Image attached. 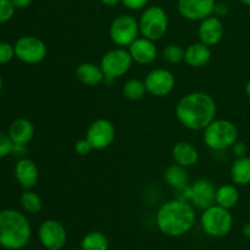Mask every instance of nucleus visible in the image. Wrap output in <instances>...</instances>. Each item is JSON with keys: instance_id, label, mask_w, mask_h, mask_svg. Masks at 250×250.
I'll list each match as a JSON object with an SVG mask.
<instances>
[{"instance_id": "f257e3e1", "label": "nucleus", "mask_w": 250, "mask_h": 250, "mask_svg": "<svg viewBox=\"0 0 250 250\" xmlns=\"http://www.w3.org/2000/svg\"><path fill=\"white\" fill-rule=\"evenodd\" d=\"M216 103L204 92L188 93L178 100L176 116L183 127L192 131L204 129L216 119Z\"/></svg>"}, {"instance_id": "f03ea898", "label": "nucleus", "mask_w": 250, "mask_h": 250, "mask_svg": "<svg viewBox=\"0 0 250 250\" xmlns=\"http://www.w3.org/2000/svg\"><path fill=\"white\" fill-rule=\"evenodd\" d=\"M155 221L159 231L165 236H185L194 226L195 208L189 202L173 198L159 208Z\"/></svg>"}, {"instance_id": "7ed1b4c3", "label": "nucleus", "mask_w": 250, "mask_h": 250, "mask_svg": "<svg viewBox=\"0 0 250 250\" xmlns=\"http://www.w3.org/2000/svg\"><path fill=\"white\" fill-rule=\"evenodd\" d=\"M32 227L26 215L15 209L0 210V247L20 250L28 244Z\"/></svg>"}, {"instance_id": "20e7f679", "label": "nucleus", "mask_w": 250, "mask_h": 250, "mask_svg": "<svg viewBox=\"0 0 250 250\" xmlns=\"http://www.w3.org/2000/svg\"><path fill=\"white\" fill-rule=\"evenodd\" d=\"M203 141L211 150L221 151L232 148L238 141V128L229 120H216L208 125L204 129Z\"/></svg>"}, {"instance_id": "39448f33", "label": "nucleus", "mask_w": 250, "mask_h": 250, "mask_svg": "<svg viewBox=\"0 0 250 250\" xmlns=\"http://www.w3.org/2000/svg\"><path fill=\"white\" fill-rule=\"evenodd\" d=\"M202 229L208 236L214 238H222L226 237L233 227V216L229 209L212 205L203 211L200 217Z\"/></svg>"}, {"instance_id": "423d86ee", "label": "nucleus", "mask_w": 250, "mask_h": 250, "mask_svg": "<svg viewBox=\"0 0 250 250\" xmlns=\"http://www.w3.org/2000/svg\"><path fill=\"white\" fill-rule=\"evenodd\" d=\"M138 23L142 36L156 42L165 37L168 29V17L163 7L151 5L142 12Z\"/></svg>"}, {"instance_id": "0eeeda50", "label": "nucleus", "mask_w": 250, "mask_h": 250, "mask_svg": "<svg viewBox=\"0 0 250 250\" xmlns=\"http://www.w3.org/2000/svg\"><path fill=\"white\" fill-rule=\"evenodd\" d=\"M109 34L111 41L116 45L129 46L137 38H139V23L138 20L132 15L122 14L119 15L116 19L112 20L109 28Z\"/></svg>"}, {"instance_id": "6e6552de", "label": "nucleus", "mask_w": 250, "mask_h": 250, "mask_svg": "<svg viewBox=\"0 0 250 250\" xmlns=\"http://www.w3.org/2000/svg\"><path fill=\"white\" fill-rule=\"evenodd\" d=\"M15 56L27 65H37L48 55V46L41 38L34 36L20 37L14 44Z\"/></svg>"}, {"instance_id": "1a4fd4ad", "label": "nucleus", "mask_w": 250, "mask_h": 250, "mask_svg": "<svg viewBox=\"0 0 250 250\" xmlns=\"http://www.w3.org/2000/svg\"><path fill=\"white\" fill-rule=\"evenodd\" d=\"M132 63L133 60L129 55V51L124 48H116L106 51L102 56L100 67L105 77L116 80L128 72L129 68L132 67Z\"/></svg>"}, {"instance_id": "9d476101", "label": "nucleus", "mask_w": 250, "mask_h": 250, "mask_svg": "<svg viewBox=\"0 0 250 250\" xmlns=\"http://www.w3.org/2000/svg\"><path fill=\"white\" fill-rule=\"evenodd\" d=\"M116 129L114 124L106 119H98L89 125L85 132V138L94 150L106 149L114 143Z\"/></svg>"}, {"instance_id": "9b49d317", "label": "nucleus", "mask_w": 250, "mask_h": 250, "mask_svg": "<svg viewBox=\"0 0 250 250\" xmlns=\"http://www.w3.org/2000/svg\"><path fill=\"white\" fill-rule=\"evenodd\" d=\"M38 239L46 250H61L67 242V231L61 222L56 220H45L38 229Z\"/></svg>"}, {"instance_id": "f8f14e48", "label": "nucleus", "mask_w": 250, "mask_h": 250, "mask_svg": "<svg viewBox=\"0 0 250 250\" xmlns=\"http://www.w3.org/2000/svg\"><path fill=\"white\" fill-rule=\"evenodd\" d=\"M146 92L156 98H163L170 94L176 85L173 73L166 68H154L146 76Z\"/></svg>"}, {"instance_id": "ddd939ff", "label": "nucleus", "mask_w": 250, "mask_h": 250, "mask_svg": "<svg viewBox=\"0 0 250 250\" xmlns=\"http://www.w3.org/2000/svg\"><path fill=\"white\" fill-rule=\"evenodd\" d=\"M215 0H178L177 10L188 21H202L214 15Z\"/></svg>"}, {"instance_id": "4468645a", "label": "nucleus", "mask_w": 250, "mask_h": 250, "mask_svg": "<svg viewBox=\"0 0 250 250\" xmlns=\"http://www.w3.org/2000/svg\"><path fill=\"white\" fill-rule=\"evenodd\" d=\"M190 189H192L190 204L195 209L204 211L205 209L216 204V187L211 181L200 178L190 185Z\"/></svg>"}, {"instance_id": "2eb2a0df", "label": "nucleus", "mask_w": 250, "mask_h": 250, "mask_svg": "<svg viewBox=\"0 0 250 250\" xmlns=\"http://www.w3.org/2000/svg\"><path fill=\"white\" fill-rule=\"evenodd\" d=\"M224 23L221 19L215 15L202 20L198 28V37L202 43L208 46H215L224 38Z\"/></svg>"}, {"instance_id": "dca6fc26", "label": "nucleus", "mask_w": 250, "mask_h": 250, "mask_svg": "<svg viewBox=\"0 0 250 250\" xmlns=\"http://www.w3.org/2000/svg\"><path fill=\"white\" fill-rule=\"evenodd\" d=\"M14 176L21 188L33 189L39 180L38 166L28 158L19 159L14 167Z\"/></svg>"}, {"instance_id": "f3484780", "label": "nucleus", "mask_w": 250, "mask_h": 250, "mask_svg": "<svg viewBox=\"0 0 250 250\" xmlns=\"http://www.w3.org/2000/svg\"><path fill=\"white\" fill-rule=\"evenodd\" d=\"M129 55L133 62L138 65H149L153 62L158 55L155 42L148 38H137L131 45L128 46Z\"/></svg>"}, {"instance_id": "a211bd4d", "label": "nucleus", "mask_w": 250, "mask_h": 250, "mask_svg": "<svg viewBox=\"0 0 250 250\" xmlns=\"http://www.w3.org/2000/svg\"><path fill=\"white\" fill-rule=\"evenodd\" d=\"M7 134L14 144L27 146L34 136V125L28 119L20 117L11 122Z\"/></svg>"}, {"instance_id": "6ab92c4d", "label": "nucleus", "mask_w": 250, "mask_h": 250, "mask_svg": "<svg viewBox=\"0 0 250 250\" xmlns=\"http://www.w3.org/2000/svg\"><path fill=\"white\" fill-rule=\"evenodd\" d=\"M211 60V49L202 42L193 43L185 50V61L190 67H204Z\"/></svg>"}, {"instance_id": "aec40b11", "label": "nucleus", "mask_w": 250, "mask_h": 250, "mask_svg": "<svg viewBox=\"0 0 250 250\" xmlns=\"http://www.w3.org/2000/svg\"><path fill=\"white\" fill-rule=\"evenodd\" d=\"M76 77L82 84L88 87H95L104 83L105 75L102 67L93 62H83L77 66Z\"/></svg>"}, {"instance_id": "412c9836", "label": "nucleus", "mask_w": 250, "mask_h": 250, "mask_svg": "<svg viewBox=\"0 0 250 250\" xmlns=\"http://www.w3.org/2000/svg\"><path fill=\"white\" fill-rule=\"evenodd\" d=\"M172 158L178 165L183 167H190L199 160V151L188 142H178L172 148Z\"/></svg>"}, {"instance_id": "4be33fe9", "label": "nucleus", "mask_w": 250, "mask_h": 250, "mask_svg": "<svg viewBox=\"0 0 250 250\" xmlns=\"http://www.w3.org/2000/svg\"><path fill=\"white\" fill-rule=\"evenodd\" d=\"M231 178L236 186L250 185V158H237L231 166Z\"/></svg>"}, {"instance_id": "5701e85b", "label": "nucleus", "mask_w": 250, "mask_h": 250, "mask_svg": "<svg viewBox=\"0 0 250 250\" xmlns=\"http://www.w3.org/2000/svg\"><path fill=\"white\" fill-rule=\"evenodd\" d=\"M239 202V192L236 185H224L216 188V205L231 210Z\"/></svg>"}, {"instance_id": "b1692460", "label": "nucleus", "mask_w": 250, "mask_h": 250, "mask_svg": "<svg viewBox=\"0 0 250 250\" xmlns=\"http://www.w3.org/2000/svg\"><path fill=\"white\" fill-rule=\"evenodd\" d=\"M82 250H107L109 249V239L103 232L92 231L85 234L81 241Z\"/></svg>"}, {"instance_id": "393cba45", "label": "nucleus", "mask_w": 250, "mask_h": 250, "mask_svg": "<svg viewBox=\"0 0 250 250\" xmlns=\"http://www.w3.org/2000/svg\"><path fill=\"white\" fill-rule=\"evenodd\" d=\"M187 167L178 165V164H173V165L168 166L165 171V181L170 187L176 188L180 186L187 185L189 181V176H188Z\"/></svg>"}, {"instance_id": "a878e982", "label": "nucleus", "mask_w": 250, "mask_h": 250, "mask_svg": "<svg viewBox=\"0 0 250 250\" xmlns=\"http://www.w3.org/2000/svg\"><path fill=\"white\" fill-rule=\"evenodd\" d=\"M20 205L24 212L34 215L41 211L43 208V202L36 192H33L32 189H23L21 197H20Z\"/></svg>"}, {"instance_id": "bb28decb", "label": "nucleus", "mask_w": 250, "mask_h": 250, "mask_svg": "<svg viewBox=\"0 0 250 250\" xmlns=\"http://www.w3.org/2000/svg\"><path fill=\"white\" fill-rule=\"evenodd\" d=\"M122 93H124L125 98L132 102H137L144 98L146 92V87L144 81L137 80V78H132V80L127 81L125 83L124 88H122Z\"/></svg>"}, {"instance_id": "cd10ccee", "label": "nucleus", "mask_w": 250, "mask_h": 250, "mask_svg": "<svg viewBox=\"0 0 250 250\" xmlns=\"http://www.w3.org/2000/svg\"><path fill=\"white\" fill-rule=\"evenodd\" d=\"M164 60L171 65H177L185 60V49L178 44H170L163 51Z\"/></svg>"}, {"instance_id": "c85d7f7f", "label": "nucleus", "mask_w": 250, "mask_h": 250, "mask_svg": "<svg viewBox=\"0 0 250 250\" xmlns=\"http://www.w3.org/2000/svg\"><path fill=\"white\" fill-rule=\"evenodd\" d=\"M15 11L16 9L11 0H0V24L9 22L14 17Z\"/></svg>"}, {"instance_id": "c756f323", "label": "nucleus", "mask_w": 250, "mask_h": 250, "mask_svg": "<svg viewBox=\"0 0 250 250\" xmlns=\"http://www.w3.org/2000/svg\"><path fill=\"white\" fill-rule=\"evenodd\" d=\"M15 56V46L7 42H0V65L9 63Z\"/></svg>"}, {"instance_id": "7c9ffc66", "label": "nucleus", "mask_w": 250, "mask_h": 250, "mask_svg": "<svg viewBox=\"0 0 250 250\" xmlns=\"http://www.w3.org/2000/svg\"><path fill=\"white\" fill-rule=\"evenodd\" d=\"M12 148H14V143L10 139L9 134L0 131V159L11 155Z\"/></svg>"}, {"instance_id": "2f4dec72", "label": "nucleus", "mask_w": 250, "mask_h": 250, "mask_svg": "<svg viewBox=\"0 0 250 250\" xmlns=\"http://www.w3.org/2000/svg\"><path fill=\"white\" fill-rule=\"evenodd\" d=\"M173 195H175V199L190 203V195H192L190 186L187 183V185H183V186H180V187L173 188Z\"/></svg>"}, {"instance_id": "473e14b6", "label": "nucleus", "mask_w": 250, "mask_h": 250, "mask_svg": "<svg viewBox=\"0 0 250 250\" xmlns=\"http://www.w3.org/2000/svg\"><path fill=\"white\" fill-rule=\"evenodd\" d=\"M73 149H75L76 154H78L80 156H87L88 154H90V151L94 150L89 142L87 141V138L80 139V141L76 142Z\"/></svg>"}, {"instance_id": "72a5a7b5", "label": "nucleus", "mask_w": 250, "mask_h": 250, "mask_svg": "<svg viewBox=\"0 0 250 250\" xmlns=\"http://www.w3.org/2000/svg\"><path fill=\"white\" fill-rule=\"evenodd\" d=\"M149 0H121V4L124 5L126 9L132 10V11H137V10H142L146 6Z\"/></svg>"}, {"instance_id": "f704fd0d", "label": "nucleus", "mask_w": 250, "mask_h": 250, "mask_svg": "<svg viewBox=\"0 0 250 250\" xmlns=\"http://www.w3.org/2000/svg\"><path fill=\"white\" fill-rule=\"evenodd\" d=\"M232 151H233V154L237 156V158L247 156V153H248V146H247V144L243 143V142L237 141L236 143L232 146Z\"/></svg>"}, {"instance_id": "c9c22d12", "label": "nucleus", "mask_w": 250, "mask_h": 250, "mask_svg": "<svg viewBox=\"0 0 250 250\" xmlns=\"http://www.w3.org/2000/svg\"><path fill=\"white\" fill-rule=\"evenodd\" d=\"M229 12V9L226 4H224V2H216V5H215V10H214L215 16L221 19V17L227 16Z\"/></svg>"}, {"instance_id": "e433bc0d", "label": "nucleus", "mask_w": 250, "mask_h": 250, "mask_svg": "<svg viewBox=\"0 0 250 250\" xmlns=\"http://www.w3.org/2000/svg\"><path fill=\"white\" fill-rule=\"evenodd\" d=\"M26 153H27L26 146H23V144H14V148H12V151H11L12 156L22 159L24 158Z\"/></svg>"}, {"instance_id": "4c0bfd02", "label": "nucleus", "mask_w": 250, "mask_h": 250, "mask_svg": "<svg viewBox=\"0 0 250 250\" xmlns=\"http://www.w3.org/2000/svg\"><path fill=\"white\" fill-rule=\"evenodd\" d=\"M12 5L15 6L16 10H22L27 9L28 6H31V4L33 2V0H11Z\"/></svg>"}, {"instance_id": "58836bf2", "label": "nucleus", "mask_w": 250, "mask_h": 250, "mask_svg": "<svg viewBox=\"0 0 250 250\" xmlns=\"http://www.w3.org/2000/svg\"><path fill=\"white\" fill-rule=\"evenodd\" d=\"M102 4L106 7H114L121 2V0H100Z\"/></svg>"}, {"instance_id": "ea45409f", "label": "nucleus", "mask_w": 250, "mask_h": 250, "mask_svg": "<svg viewBox=\"0 0 250 250\" xmlns=\"http://www.w3.org/2000/svg\"><path fill=\"white\" fill-rule=\"evenodd\" d=\"M242 233H243V236L246 237V238L250 239V221L244 224L243 229H242Z\"/></svg>"}, {"instance_id": "a19ab883", "label": "nucleus", "mask_w": 250, "mask_h": 250, "mask_svg": "<svg viewBox=\"0 0 250 250\" xmlns=\"http://www.w3.org/2000/svg\"><path fill=\"white\" fill-rule=\"evenodd\" d=\"M246 94L248 95V98L250 99V80L247 82V84H246Z\"/></svg>"}, {"instance_id": "79ce46f5", "label": "nucleus", "mask_w": 250, "mask_h": 250, "mask_svg": "<svg viewBox=\"0 0 250 250\" xmlns=\"http://www.w3.org/2000/svg\"><path fill=\"white\" fill-rule=\"evenodd\" d=\"M238 1L241 2V4H243V5H246V6L250 7V0H238Z\"/></svg>"}, {"instance_id": "37998d69", "label": "nucleus", "mask_w": 250, "mask_h": 250, "mask_svg": "<svg viewBox=\"0 0 250 250\" xmlns=\"http://www.w3.org/2000/svg\"><path fill=\"white\" fill-rule=\"evenodd\" d=\"M2 85H4V82H2V77H1V75H0V93H1V90H2Z\"/></svg>"}, {"instance_id": "c03bdc74", "label": "nucleus", "mask_w": 250, "mask_h": 250, "mask_svg": "<svg viewBox=\"0 0 250 250\" xmlns=\"http://www.w3.org/2000/svg\"><path fill=\"white\" fill-rule=\"evenodd\" d=\"M248 210H249V215H250V200H249V205H248Z\"/></svg>"}, {"instance_id": "a18cd8bd", "label": "nucleus", "mask_w": 250, "mask_h": 250, "mask_svg": "<svg viewBox=\"0 0 250 250\" xmlns=\"http://www.w3.org/2000/svg\"><path fill=\"white\" fill-rule=\"evenodd\" d=\"M1 250H14V249H6V248H2Z\"/></svg>"}, {"instance_id": "49530a36", "label": "nucleus", "mask_w": 250, "mask_h": 250, "mask_svg": "<svg viewBox=\"0 0 250 250\" xmlns=\"http://www.w3.org/2000/svg\"><path fill=\"white\" fill-rule=\"evenodd\" d=\"M71 250H82V249H81V248H80V249H71Z\"/></svg>"}, {"instance_id": "de8ad7c7", "label": "nucleus", "mask_w": 250, "mask_h": 250, "mask_svg": "<svg viewBox=\"0 0 250 250\" xmlns=\"http://www.w3.org/2000/svg\"><path fill=\"white\" fill-rule=\"evenodd\" d=\"M48 250H59V249H48Z\"/></svg>"}]
</instances>
